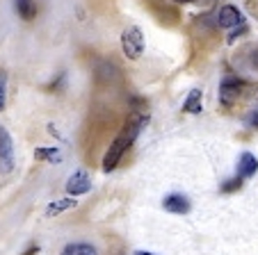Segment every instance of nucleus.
Segmentation results:
<instances>
[{
  "instance_id": "nucleus-14",
  "label": "nucleus",
  "mask_w": 258,
  "mask_h": 255,
  "mask_svg": "<svg viewBox=\"0 0 258 255\" xmlns=\"http://www.w3.org/2000/svg\"><path fill=\"white\" fill-rule=\"evenodd\" d=\"M5 101H7V75L0 73V110H5Z\"/></svg>"
},
{
  "instance_id": "nucleus-13",
  "label": "nucleus",
  "mask_w": 258,
  "mask_h": 255,
  "mask_svg": "<svg viewBox=\"0 0 258 255\" xmlns=\"http://www.w3.org/2000/svg\"><path fill=\"white\" fill-rule=\"evenodd\" d=\"M37 159H59V153L57 148H39L37 150Z\"/></svg>"
},
{
  "instance_id": "nucleus-7",
  "label": "nucleus",
  "mask_w": 258,
  "mask_h": 255,
  "mask_svg": "<svg viewBox=\"0 0 258 255\" xmlns=\"http://www.w3.org/2000/svg\"><path fill=\"white\" fill-rule=\"evenodd\" d=\"M165 210L174 212V214H185L190 210V203H187L185 196H180V194H171V196L165 198Z\"/></svg>"
},
{
  "instance_id": "nucleus-6",
  "label": "nucleus",
  "mask_w": 258,
  "mask_h": 255,
  "mask_svg": "<svg viewBox=\"0 0 258 255\" xmlns=\"http://www.w3.org/2000/svg\"><path fill=\"white\" fill-rule=\"evenodd\" d=\"M244 19L242 14H240L238 7L233 5H224V7H219L217 12V25L219 28H238V25H242Z\"/></svg>"
},
{
  "instance_id": "nucleus-15",
  "label": "nucleus",
  "mask_w": 258,
  "mask_h": 255,
  "mask_svg": "<svg viewBox=\"0 0 258 255\" xmlns=\"http://www.w3.org/2000/svg\"><path fill=\"white\" fill-rule=\"evenodd\" d=\"M242 185V178H235V180H229V183L224 185V192H235V189Z\"/></svg>"
},
{
  "instance_id": "nucleus-19",
  "label": "nucleus",
  "mask_w": 258,
  "mask_h": 255,
  "mask_svg": "<svg viewBox=\"0 0 258 255\" xmlns=\"http://www.w3.org/2000/svg\"><path fill=\"white\" fill-rule=\"evenodd\" d=\"M135 255H153V253H146V250H137Z\"/></svg>"
},
{
  "instance_id": "nucleus-17",
  "label": "nucleus",
  "mask_w": 258,
  "mask_h": 255,
  "mask_svg": "<svg viewBox=\"0 0 258 255\" xmlns=\"http://www.w3.org/2000/svg\"><path fill=\"white\" fill-rule=\"evenodd\" d=\"M251 62H253V68H258V50L253 53V57H251Z\"/></svg>"
},
{
  "instance_id": "nucleus-1",
  "label": "nucleus",
  "mask_w": 258,
  "mask_h": 255,
  "mask_svg": "<svg viewBox=\"0 0 258 255\" xmlns=\"http://www.w3.org/2000/svg\"><path fill=\"white\" fill-rule=\"evenodd\" d=\"M146 121H149V116H146V114H135L126 125H123L121 135H119L117 139L112 141L110 150H107L105 157H103V168H105V171H112V168H117V164L121 162L123 153L131 148V144L135 141V137L140 135V130L144 128Z\"/></svg>"
},
{
  "instance_id": "nucleus-16",
  "label": "nucleus",
  "mask_w": 258,
  "mask_h": 255,
  "mask_svg": "<svg viewBox=\"0 0 258 255\" xmlns=\"http://www.w3.org/2000/svg\"><path fill=\"white\" fill-rule=\"evenodd\" d=\"M249 123H251V125H253V128H258V110H256V112H253V114H251V116H249Z\"/></svg>"
},
{
  "instance_id": "nucleus-18",
  "label": "nucleus",
  "mask_w": 258,
  "mask_h": 255,
  "mask_svg": "<svg viewBox=\"0 0 258 255\" xmlns=\"http://www.w3.org/2000/svg\"><path fill=\"white\" fill-rule=\"evenodd\" d=\"M174 3H180V5H187V3H195V0H174Z\"/></svg>"
},
{
  "instance_id": "nucleus-4",
  "label": "nucleus",
  "mask_w": 258,
  "mask_h": 255,
  "mask_svg": "<svg viewBox=\"0 0 258 255\" xmlns=\"http://www.w3.org/2000/svg\"><path fill=\"white\" fill-rule=\"evenodd\" d=\"M242 87H244V82L238 80V77H233V75L224 77V80H222V84H219V101L224 103V105H231V103L240 96Z\"/></svg>"
},
{
  "instance_id": "nucleus-5",
  "label": "nucleus",
  "mask_w": 258,
  "mask_h": 255,
  "mask_svg": "<svg viewBox=\"0 0 258 255\" xmlns=\"http://www.w3.org/2000/svg\"><path fill=\"white\" fill-rule=\"evenodd\" d=\"M89 187H92V180H89V174L85 168H78V171L67 180V192L71 194V196H83V194L89 192Z\"/></svg>"
},
{
  "instance_id": "nucleus-11",
  "label": "nucleus",
  "mask_w": 258,
  "mask_h": 255,
  "mask_svg": "<svg viewBox=\"0 0 258 255\" xmlns=\"http://www.w3.org/2000/svg\"><path fill=\"white\" fill-rule=\"evenodd\" d=\"M183 112H190V114H201V92L199 89H192L187 94L185 103H183Z\"/></svg>"
},
{
  "instance_id": "nucleus-12",
  "label": "nucleus",
  "mask_w": 258,
  "mask_h": 255,
  "mask_svg": "<svg viewBox=\"0 0 258 255\" xmlns=\"http://www.w3.org/2000/svg\"><path fill=\"white\" fill-rule=\"evenodd\" d=\"M16 12H19L21 19L32 21L37 16V3L34 0H16Z\"/></svg>"
},
{
  "instance_id": "nucleus-9",
  "label": "nucleus",
  "mask_w": 258,
  "mask_h": 255,
  "mask_svg": "<svg viewBox=\"0 0 258 255\" xmlns=\"http://www.w3.org/2000/svg\"><path fill=\"white\" fill-rule=\"evenodd\" d=\"M73 207H76V198H59V201H53L46 207V214H48V217H57L62 212L73 210Z\"/></svg>"
},
{
  "instance_id": "nucleus-3",
  "label": "nucleus",
  "mask_w": 258,
  "mask_h": 255,
  "mask_svg": "<svg viewBox=\"0 0 258 255\" xmlns=\"http://www.w3.org/2000/svg\"><path fill=\"white\" fill-rule=\"evenodd\" d=\"M14 168V144L10 132L0 125V174H12Z\"/></svg>"
},
{
  "instance_id": "nucleus-8",
  "label": "nucleus",
  "mask_w": 258,
  "mask_h": 255,
  "mask_svg": "<svg viewBox=\"0 0 258 255\" xmlns=\"http://www.w3.org/2000/svg\"><path fill=\"white\" fill-rule=\"evenodd\" d=\"M238 168H240V178H249V176H253L258 171V159L251 153H242Z\"/></svg>"
},
{
  "instance_id": "nucleus-10",
  "label": "nucleus",
  "mask_w": 258,
  "mask_h": 255,
  "mask_svg": "<svg viewBox=\"0 0 258 255\" xmlns=\"http://www.w3.org/2000/svg\"><path fill=\"white\" fill-rule=\"evenodd\" d=\"M62 255H98V253L92 244H83V241H78V244H67L64 246Z\"/></svg>"
},
{
  "instance_id": "nucleus-2",
  "label": "nucleus",
  "mask_w": 258,
  "mask_h": 255,
  "mask_svg": "<svg viewBox=\"0 0 258 255\" xmlns=\"http://www.w3.org/2000/svg\"><path fill=\"white\" fill-rule=\"evenodd\" d=\"M144 34H142V30L137 28V25H131V28H126L121 32V50L123 55H126L128 59H142V55H144Z\"/></svg>"
}]
</instances>
